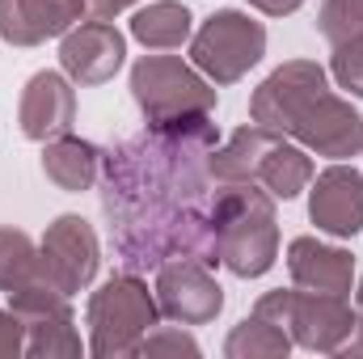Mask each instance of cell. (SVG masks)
<instances>
[{
	"label": "cell",
	"instance_id": "cell-15",
	"mask_svg": "<svg viewBox=\"0 0 363 359\" xmlns=\"http://www.w3.org/2000/svg\"><path fill=\"white\" fill-rule=\"evenodd\" d=\"M89 0H0V38L13 47H38L47 38H64L81 26Z\"/></svg>",
	"mask_w": 363,
	"mask_h": 359
},
{
	"label": "cell",
	"instance_id": "cell-7",
	"mask_svg": "<svg viewBox=\"0 0 363 359\" xmlns=\"http://www.w3.org/2000/svg\"><path fill=\"white\" fill-rule=\"evenodd\" d=\"M131 97L144 123H174L194 114H216V85L182 55H144L131 68Z\"/></svg>",
	"mask_w": 363,
	"mask_h": 359
},
{
	"label": "cell",
	"instance_id": "cell-25",
	"mask_svg": "<svg viewBox=\"0 0 363 359\" xmlns=\"http://www.w3.org/2000/svg\"><path fill=\"white\" fill-rule=\"evenodd\" d=\"M300 4H304V0H250V9H258V13H267V17H291Z\"/></svg>",
	"mask_w": 363,
	"mask_h": 359
},
{
	"label": "cell",
	"instance_id": "cell-22",
	"mask_svg": "<svg viewBox=\"0 0 363 359\" xmlns=\"http://www.w3.org/2000/svg\"><path fill=\"white\" fill-rule=\"evenodd\" d=\"M330 72H334V81L347 93L363 97V34L359 38H347V43H334Z\"/></svg>",
	"mask_w": 363,
	"mask_h": 359
},
{
	"label": "cell",
	"instance_id": "cell-21",
	"mask_svg": "<svg viewBox=\"0 0 363 359\" xmlns=\"http://www.w3.org/2000/svg\"><path fill=\"white\" fill-rule=\"evenodd\" d=\"M317 30H321V38L330 47L347 43V38H359L363 34V0H325L321 17H317Z\"/></svg>",
	"mask_w": 363,
	"mask_h": 359
},
{
	"label": "cell",
	"instance_id": "cell-27",
	"mask_svg": "<svg viewBox=\"0 0 363 359\" xmlns=\"http://www.w3.org/2000/svg\"><path fill=\"white\" fill-rule=\"evenodd\" d=\"M355 309H359V317H363V279H359V292H355Z\"/></svg>",
	"mask_w": 363,
	"mask_h": 359
},
{
	"label": "cell",
	"instance_id": "cell-4",
	"mask_svg": "<svg viewBox=\"0 0 363 359\" xmlns=\"http://www.w3.org/2000/svg\"><path fill=\"white\" fill-rule=\"evenodd\" d=\"M211 174L220 186L233 182H258L262 190H271L274 199H296L300 190H308L313 182V157L308 148L287 144L279 131L262 127V123H245L228 136V144L211 153Z\"/></svg>",
	"mask_w": 363,
	"mask_h": 359
},
{
	"label": "cell",
	"instance_id": "cell-23",
	"mask_svg": "<svg viewBox=\"0 0 363 359\" xmlns=\"http://www.w3.org/2000/svg\"><path fill=\"white\" fill-rule=\"evenodd\" d=\"M140 355H199V343L190 334H182L174 326H157L148 330V338L140 343Z\"/></svg>",
	"mask_w": 363,
	"mask_h": 359
},
{
	"label": "cell",
	"instance_id": "cell-11",
	"mask_svg": "<svg viewBox=\"0 0 363 359\" xmlns=\"http://www.w3.org/2000/svg\"><path fill=\"white\" fill-rule=\"evenodd\" d=\"M157 304H161V317L178 326H207L224 309V287L216 283L207 263L174 258L157 267Z\"/></svg>",
	"mask_w": 363,
	"mask_h": 359
},
{
	"label": "cell",
	"instance_id": "cell-26",
	"mask_svg": "<svg viewBox=\"0 0 363 359\" xmlns=\"http://www.w3.org/2000/svg\"><path fill=\"white\" fill-rule=\"evenodd\" d=\"M131 4H140V0H89V13L93 17H101V21H114L123 9H131Z\"/></svg>",
	"mask_w": 363,
	"mask_h": 359
},
{
	"label": "cell",
	"instance_id": "cell-10",
	"mask_svg": "<svg viewBox=\"0 0 363 359\" xmlns=\"http://www.w3.org/2000/svg\"><path fill=\"white\" fill-rule=\"evenodd\" d=\"M38 254H43V275L51 287H60L64 296H77L93 283V275L101 267V245H97V233L85 216H55L38 241Z\"/></svg>",
	"mask_w": 363,
	"mask_h": 359
},
{
	"label": "cell",
	"instance_id": "cell-19",
	"mask_svg": "<svg viewBox=\"0 0 363 359\" xmlns=\"http://www.w3.org/2000/svg\"><path fill=\"white\" fill-rule=\"evenodd\" d=\"M34 283H47L43 254H38L34 237L13 228V224H0V292L13 296V292L34 287Z\"/></svg>",
	"mask_w": 363,
	"mask_h": 359
},
{
	"label": "cell",
	"instance_id": "cell-6",
	"mask_svg": "<svg viewBox=\"0 0 363 359\" xmlns=\"http://www.w3.org/2000/svg\"><path fill=\"white\" fill-rule=\"evenodd\" d=\"M161 326L157 292L140 279V270L110 275L89 296V351L97 359H127L140 355V343L148 330Z\"/></svg>",
	"mask_w": 363,
	"mask_h": 359
},
{
	"label": "cell",
	"instance_id": "cell-13",
	"mask_svg": "<svg viewBox=\"0 0 363 359\" xmlns=\"http://www.w3.org/2000/svg\"><path fill=\"white\" fill-rule=\"evenodd\" d=\"M308 220L321 233L338 237V241L359 233L363 228V174L355 165L338 161V165L313 174V182H308Z\"/></svg>",
	"mask_w": 363,
	"mask_h": 359
},
{
	"label": "cell",
	"instance_id": "cell-1",
	"mask_svg": "<svg viewBox=\"0 0 363 359\" xmlns=\"http://www.w3.org/2000/svg\"><path fill=\"white\" fill-rule=\"evenodd\" d=\"M220 127L211 114L148 123L101 153V211L127 270H157L174 258L220 267L216 254V174Z\"/></svg>",
	"mask_w": 363,
	"mask_h": 359
},
{
	"label": "cell",
	"instance_id": "cell-18",
	"mask_svg": "<svg viewBox=\"0 0 363 359\" xmlns=\"http://www.w3.org/2000/svg\"><path fill=\"white\" fill-rule=\"evenodd\" d=\"M190 9L178 4V0H152L144 4L135 17H131V38L152 47V51H169V47H182L190 38Z\"/></svg>",
	"mask_w": 363,
	"mask_h": 359
},
{
	"label": "cell",
	"instance_id": "cell-5",
	"mask_svg": "<svg viewBox=\"0 0 363 359\" xmlns=\"http://www.w3.org/2000/svg\"><path fill=\"white\" fill-rule=\"evenodd\" d=\"M254 313L283 326L291 334V343L304 347V351H321V355H338V359L363 355V317L359 309L347 304V296H325V292H304V287L300 292L274 287L267 296H258Z\"/></svg>",
	"mask_w": 363,
	"mask_h": 359
},
{
	"label": "cell",
	"instance_id": "cell-14",
	"mask_svg": "<svg viewBox=\"0 0 363 359\" xmlns=\"http://www.w3.org/2000/svg\"><path fill=\"white\" fill-rule=\"evenodd\" d=\"M17 123L21 136L34 144H47L55 136H68L77 123V89L68 81V72H34L21 89V106H17Z\"/></svg>",
	"mask_w": 363,
	"mask_h": 359
},
{
	"label": "cell",
	"instance_id": "cell-17",
	"mask_svg": "<svg viewBox=\"0 0 363 359\" xmlns=\"http://www.w3.org/2000/svg\"><path fill=\"white\" fill-rule=\"evenodd\" d=\"M43 174L55 182L60 190L81 194L101 174V148L89 144V140H81V136H72V131L55 136V140L43 144Z\"/></svg>",
	"mask_w": 363,
	"mask_h": 359
},
{
	"label": "cell",
	"instance_id": "cell-16",
	"mask_svg": "<svg viewBox=\"0 0 363 359\" xmlns=\"http://www.w3.org/2000/svg\"><path fill=\"white\" fill-rule=\"evenodd\" d=\"M287 270H291L296 287L325 292V296H351V283H355V258H351V250L325 245L317 237H296L287 245Z\"/></svg>",
	"mask_w": 363,
	"mask_h": 359
},
{
	"label": "cell",
	"instance_id": "cell-8",
	"mask_svg": "<svg viewBox=\"0 0 363 359\" xmlns=\"http://www.w3.org/2000/svg\"><path fill=\"white\" fill-rule=\"evenodd\" d=\"M267 55V26L241 9L211 13L190 38V64L211 85H237Z\"/></svg>",
	"mask_w": 363,
	"mask_h": 359
},
{
	"label": "cell",
	"instance_id": "cell-24",
	"mask_svg": "<svg viewBox=\"0 0 363 359\" xmlns=\"http://www.w3.org/2000/svg\"><path fill=\"white\" fill-rule=\"evenodd\" d=\"M26 355V326L13 309H0V359Z\"/></svg>",
	"mask_w": 363,
	"mask_h": 359
},
{
	"label": "cell",
	"instance_id": "cell-9",
	"mask_svg": "<svg viewBox=\"0 0 363 359\" xmlns=\"http://www.w3.org/2000/svg\"><path fill=\"white\" fill-rule=\"evenodd\" d=\"M9 309L26 326V355L30 359H77L85 351L72 317V296L51 283H34L9 296Z\"/></svg>",
	"mask_w": 363,
	"mask_h": 359
},
{
	"label": "cell",
	"instance_id": "cell-20",
	"mask_svg": "<svg viewBox=\"0 0 363 359\" xmlns=\"http://www.w3.org/2000/svg\"><path fill=\"white\" fill-rule=\"evenodd\" d=\"M287 351H291V334L283 326L267 321L262 313H250L224 338V355L228 359H279V355H287Z\"/></svg>",
	"mask_w": 363,
	"mask_h": 359
},
{
	"label": "cell",
	"instance_id": "cell-3",
	"mask_svg": "<svg viewBox=\"0 0 363 359\" xmlns=\"http://www.w3.org/2000/svg\"><path fill=\"white\" fill-rule=\"evenodd\" d=\"M216 254L220 267L237 279H258L279 258V211L274 194L258 190V182H233L216 194Z\"/></svg>",
	"mask_w": 363,
	"mask_h": 359
},
{
	"label": "cell",
	"instance_id": "cell-12",
	"mask_svg": "<svg viewBox=\"0 0 363 359\" xmlns=\"http://www.w3.org/2000/svg\"><path fill=\"white\" fill-rule=\"evenodd\" d=\"M127 60V38L114 30V21H81L60 43V68L72 85H106Z\"/></svg>",
	"mask_w": 363,
	"mask_h": 359
},
{
	"label": "cell",
	"instance_id": "cell-2",
	"mask_svg": "<svg viewBox=\"0 0 363 359\" xmlns=\"http://www.w3.org/2000/svg\"><path fill=\"white\" fill-rule=\"evenodd\" d=\"M250 118L330 161L363 153V114L330 89V72L317 60L279 64L250 97Z\"/></svg>",
	"mask_w": 363,
	"mask_h": 359
}]
</instances>
